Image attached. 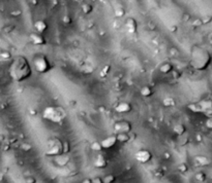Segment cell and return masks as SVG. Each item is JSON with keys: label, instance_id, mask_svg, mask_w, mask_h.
Returning a JSON list of instances; mask_svg holds the SVG:
<instances>
[{"label": "cell", "instance_id": "cb8c5ba5", "mask_svg": "<svg viewBox=\"0 0 212 183\" xmlns=\"http://www.w3.org/2000/svg\"><path fill=\"white\" fill-rule=\"evenodd\" d=\"M103 179V183H114L115 182V176L114 175H112V174H108V175H106L105 177L103 178H102Z\"/></svg>", "mask_w": 212, "mask_h": 183}, {"label": "cell", "instance_id": "74e56055", "mask_svg": "<svg viewBox=\"0 0 212 183\" xmlns=\"http://www.w3.org/2000/svg\"><path fill=\"white\" fill-rule=\"evenodd\" d=\"M31 2H32V4H34V5L38 4V1H31Z\"/></svg>", "mask_w": 212, "mask_h": 183}, {"label": "cell", "instance_id": "e0dca14e", "mask_svg": "<svg viewBox=\"0 0 212 183\" xmlns=\"http://www.w3.org/2000/svg\"><path fill=\"white\" fill-rule=\"evenodd\" d=\"M55 158H56L55 162L59 166V167H64V166H66L69 162V157H66L65 154L59 155V157H56Z\"/></svg>", "mask_w": 212, "mask_h": 183}, {"label": "cell", "instance_id": "7402d4cb", "mask_svg": "<svg viewBox=\"0 0 212 183\" xmlns=\"http://www.w3.org/2000/svg\"><path fill=\"white\" fill-rule=\"evenodd\" d=\"M81 9H82L83 13L89 15V13H91L93 11V6L90 4V3H83V4L81 5Z\"/></svg>", "mask_w": 212, "mask_h": 183}, {"label": "cell", "instance_id": "30bf717a", "mask_svg": "<svg viewBox=\"0 0 212 183\" xmlns=\"http://www.w3.org/2000/svg\"><path fill=\"white\" fill-rule=\"evenodd\" d=\"M29 39H30V41H31L32 45H45L47 43V40H46L45 37H43V35L38 34V33H36V32L30 33Z\"/></svg>", "mask_w": 212, "mask_h": 183}, {"label": "cell", "instance_id": "44dd1931", "mask_svg": "<svg viewBox=\"0 0 212 183\" xmlns=\"http://www.w3.org/2000/svg\"><path fill=\"white\" fill-rule=\"evenodd\" d=\"M163 104L164 107H174L175 105H176V101H175V99L172 97H167L164 99Z\"/></svg>", "mask_w": 212, "mask_h": 183}, {"label": "cell", "instance_id": "9c48e42d", "mask_svg": "<svg viewBox=\"0 0 212 183\" xmlns=\"http://www.w3.org/2000/svg\"><path fill=\"white\" fill-rule=\"evenodd\" d=\"M118 143L117 142V138H116V135H110V136L106 137L103 140L100 141V145H102V148L103 150V149H110L114 147L115 145Z\"/></svg>", "mask_w": 212, "mask_h": 183}, {"label": "cell", "instance_id": "ab89813d", "mask_svg": "<svg viewBox=\"0 0 212 183\" xmlns=\"http://www.w3.org/2000/svg\"><path fill=\"white\" fill-rule=\"evenodd\" d=\"M151 183H155V182H151Z\"/></svg>", "mask_w": 212, "mask_h": 183}, {"label": "cell", "instance_id": "d590c367", "mask_svg": "<svg viewBox=\"0 0 212 183\" xmlns=\"http://www.w3.org/2000/svg\"><path fill=\"white\" fill-rule=\"evenodd\" d=\"M82 183H93V181L91 180V179L86 178V179H84V180L82 181Z\"/></svg>", "mask_w": 212, "mask_h": 183}, {"label": "cell", "instance_id": "603a6c76", "mask_svg": "<svg viewBox=\"0 0 212 183\" xmlns=\"http://www.w3.org/2000/svg\"><path fill=\"white\" fill-rule=\"evenodd\" d=\"M194 178H196V180H197V181H199V182H204V181H206L207 176H206V174H205L204 172H198L197 174L194 175Z\"/></svg>", "mask_w": 212, "mask_h": 183}, {"label": "cell", "instance_id": "836d02e7", "mask_svg": "<svg viewBox=\"0 0 212 183\" xmlns=\"http://www.w3.org/2000/svg\"><path fill=\"white\" fill-rule=\"evenodd\" d=\"M206 127L208 129H211L212 130V120L211 118H208V120H206Z\"/></svg>", "mask_w": 212, "mask_h": 183}, {"label": "cell", "instance_id": "e575fe53", "mask_svg": "<svg viewBox=\"0 0 212 183\" xmlns=\"http://www.w3.org/2000/svg\"><path fill=\"white\" fill-rule=\"evenodd\" d=\"M92 181H93V183H103V179L100 178V177H96V178H94Z\"/></svg>", "mask_w": 212, "mask_h": 183}, {"label": "cell", "instance_id": "52a82bcc", "mask_svg": "<svg viewBox=\"0 0 212 183\" xmlns=\"http://www.w3.org/2000/svg\"><path fill=\"white\" fill-rule=\"evenodd\" d=\"M133 130V124L126 120H121L114 124V131L116 134H129Z\"/></svg>", "mask_w": 212, "mask_h": 183}, {"label": "cell", "instance_id": "ac0fdd59", "mask_svg": "<svg viewBox=\"0 0 212 183\" xmlns=\"http://www.w3.org/2000/svg\"><path fill=\"white\" fill-rule=\"evenodd\" d=\"M173 132L178 136H182V135L185 134L186 132V128L184 124H177L173 127Z\"/></svg>", "mask_w": 212, "mask_h": 183}, {"label": "cell", "instance_id": "f1b7e54d", "mask_svg": "<svg viewBox=\"0 0 212 183\" xmlns=\"http://www.w3.org/2000/svg\"><path fill=\"white\" fill-rule=\"evenodd\" d=\"M0 57L2 58L3 60H9L12 58V54L8 52V50H2L0 53Z\"/></svg>", "mask_w": 212, "mask_h": 183}, {"label": "cell", "instance_id": "4316f807", "mask_svg": "<svg viewBox=\"0 0 212 183\" xmlns=\"http://www.w3.org/2000/svg\"><path fill=\"white\" fill-rule=\"evenodd\" d=\"M178 171H179L180 173H182V174H184V173H186L188 171V166L185 164V162H181L180 165H178Z\"/></svg>", "mask_w": 212, "mask_h": 183}, {"label": "cell", "instance_id": "4fadbf2b", "mask_svg": "<svg viewBox=\"0 0 212 183\" xmlns=\"http://www.w3.org/2000/svg\"><path fill=\"white\" fill-rule=\"evenodd\" d=\"M33 27H34V29L36 30V33H38V34H43L45 32H47V30H48L49 26L48 24H47L43 20H38L34 25H33Z\"/></svg>", "mask_w": 212, "mask_h": 183}, {"label": "cell", "instance_id": "7c38bea8", "mask_svg": "<svg viewBox=\"0 0 212 183\" xmlns=\"http://www.w3.org/2000/svg\"><path fill=\"white\" fill-rule=\"evenodd\" d=\"M133 110L132 104L129 102H120L115 106V111L118 113H129Z\"/></svg>", "mask_w": 212, "mask_h": 183}, {"label": "cell", "instance_id": "ba28073f", "mask_svg": "<svg viewBox=\"0 0 212 183\" xmlns=\"http://www.w3.org/2000/svg\"><path fill=\"white\" fill-rule=\"evenodd\" d=\"M134 158H136L139 162H141V164H147V162H149L151 160H152V153H151V151L149 149L143 148L136 152Z\"/></svg>", "mask_w": 212, "mask_h": 183}, {"label": "cell", "instance_id": "9a60e30c", "mask_svg": "<svg viewBox=\"0 0 212 183\" xmlns=\"http://www.w3.org/2000/svg\"><path fill=\"white\" fill-rule=\"evenodd\" d=\"M194 162H196L197 166L200 167H207L211 164V160L209 157H205V155H197L194 157Z\"/></svg>", "mask_w": 212, "mask_h": 183}, {"label": "cell", "instance_id": "8992f818", "mask_svg": "<svg viewBox=\"0 0 212 183\" xmlns=\"http://www.w3.org/2000/svg\"><path fill=\"white\" fill-rule=\"evenodd\" d=\"M45 154L47 157H59L63 154V140L60 138L53 137L47 141Z\"/></svg>", "mask_w": 212, "mask_h": 183}, {"label": "cell", "instance_id": "6da1fadb", "mask_svg": "<svg viewBox=\"0 0 212 183\" xmlns=\"http://www.w3.org/2000/svg\"><path fill=\"white\" fill-rule=\"evenodd\" d=\"M9 76L17 82H22L32 75V69L28 59L24 56H18L12 61L8 67Z\"/></svg>", "mask_w": 212, "mask_h": 183}, {"label": "cell", "instance_id": "277c9868", "mask_svg": "<svg viewBox=\"0 0 212 183\" xmlns=\"http://www.w3.org/2000/svg\"><path fill=\"white\" fill-rule=\"evenodd\" d=\"M188 109L196 113H203L208 118L212 120V97L205 98L197 103H191L188 105Z\"/></svg>", "mask_w": 212, "mask_h": 183}, {"label": "cell", "instance_id": "7a4b0ae2", "mask_svg": "<svg viewBox=\"0 0 212 183\" xmlns=\"http://www.w3.org/2000/svg\"><path fill=\"white\" fill-rule=\"evenodd\" d=\"M211 63V55L209 52L199 45H194L190 50L189 64L194 70L203 71L208 68Z\"/></svg>", "mask_w": 212, "mask_h": 183}, {"label": "cell", "instance_id": "ffe728a7", "mask_svg": "<svg viewBox=\"0 0 212 183\" xmlns=\"http://www.w3.org/2000/svg\"><path fill=\"white\" fill-rule=\"evenodd\" d=\"M116 138L117 142H119V143H127L132 140L129 134H116Z\"/></svg>", "mask_w": 212, "mask_h": 183}, {"label": "cell", "instance_id": "d4e9b609", "mask_svg": "<svg viewBox=\"0 0 212 183\" xmlns=\"http://www.w3.org/2000/svg\"><path fill=\"white\" fill-rule=\"evenodd\" d=\"M90 148H91V150L93 151H102L103 148H102V145H100V142H93V143H91V146H90Z\"/></svg>", "mask_w": 212, "mask_h": 183}, {"label": "cell", "instance_id": "5b68a950", "mask_svg": "<svg viewBox=\"0 0 212 183\" xmlns=\"http://www.w3.org/2000/svg\"><path fill=\"white\" fill-rule=\"evenodd\" d=\"M32 65L36 72H38L40 74L48 73L49 71H51L53 68L51 61L49 60V58L46 55H43V54H38V55L33 57Z\"/></svg>", "mask_w": 212, "mask_h": 183}, {"label": "cell", "instance_id": "484cf974", "mask_svg": "<svg viewBox=\"0 0 212 183\" xmlns=\"http://www.w3.org/2000/svg\"><path fill=\"white\" fill-rule=\"evenodd\" d=\"M114 15H115L116 18H122V16L125 15V11H124V8H122V7H118L115 9Z\"/></svg>", "mask_w": 212, "mask_h": 183}, {"label": "cell", "instance_id": "d6a6232c", "mask_svg": "<svg viewBox=\"0 0 212 183\" xmlns=\"http://www.w3.org/2000/svg\"><path fill=\"white\" fill-rule=\"evenodd\" d=\"M202 24H203V23H202V20H201V19H197L196 21H194V22L193 23V25H194V27H199V26L202 25Z\"/></svg>", "mask_w": 212, "mask_h": 183}, {"label": "cell", "instance_id": "d6986e66", "mask_svg": "<svg viewBox=\"0 0 212 183\" xmlns=\"http://www.w3.org/2000/svg\"><path fill=\"white\" fill-rule=\"evenodd\" d=\"M140 94L142 95L143 97L149 98V97H151L153 95V89L150 86H144V87H141Z\"/></svg>", "mask_w": 212, "mask_h": 183}, {"label": "cell", "instance_id": "f35d334b", "mask_svg": "<svg viewBox=\"0 0 212 183\" xmlns=\"http://www.w3.org/2000/svg\"><path fill=\"white\" fill-rule=\"evenodd\" d=\"M211 45H212V39H211Z\"/></svg>", "mask_w": 212, "mask_h": 183}, {"label": "cell", "instance_id": "1f68e13d", "mask_svg": "<svg viewBox=\"0 0 212 183\" xmlns=\"http://www.w3.org/2000/svg\"><path fill=\"white\" fill-rule=\"evenodd\" d=\"M62 22L64 23V24H70V23H72V20H70L69 16H64L62 18Z\"/></svg>", "mask_w": 212, "mask_h": 183}, {"label": "cell", "instance_id": "8fae6325", "mask_svg": "<svg viewBox=\"0 0 212 183\" xmlns=\"http://www.w3.org/2000/svg\"><path fill=\"white\" fill-rule=\"evenodd\" d=\"M124 26H125L126 30L129 31V33L130 34H134L138 31V22L137 20L130 16V18H127L125 20V23H124Z\"/></svg>", "mask_w": 212, "mask_h": 183}, {"label": "cell", "instance_id": "5bb4252c", "mask_svg": "<svg viewBox=\"0 0 212 183\" xmlns=\"http://www.w3.org/2000/svg\"><path fill=\"white\" fill-rule=\"evenodd\" d=\"M108 165V161L107 158L103 157V154H97V157H95V160H94V167L97 168V169H103L106 168Z\"/></svg>", "mask_w": 212, "mask_h": 183}, {"label": "cell", "instance_id": "f546056e", "mask_svg": "<svg viewBox=\"0 0 212 183\" xmlns=\"http://www.w3.org/2000/svg\"><path fill=\"white\" fill-rule=\"evenodd\" d=\"M25 183H36V179L33 176H26L24 178Z\"/></svg>", "mask_w": 212, "mask_h": 183}, {"label": "cell", "instance_id": "4dcf8cb0", "mask_svg": "<svg viewBox=\"0 0 212 183\" xmlns=\"http://www.w3.org/2000/svg\"><path fill=\"white\" fill-rule=\"evenodd\" d=\"M201 20H202V23H203V24H208V23H210L212 21V16H204V18L201 19Z\"/></svg>", "mask_w": 212, "mask_h": 183}, {"label": "cell", "instance_id": "2e32d148", "mask_svg": "<svg viewBox=\"0 0 212 183\" xmlns=\"http://www.w3.org/2000/svg\"><path fill=\"white\" fill-rule=\"evenodd\" d=\"M159 72L163 74H169L173 71V65L170 62H164L159 66Z\"/></svg>", "mask_w": 212, "mask_h": 183}, {"label": "cell", "instance_id": "8d00e7d4", "mask_svg": "<svg viewBox=\"0 0 212 183\" xmlns=\"http://www.w3.org/2000/svg\"><path fill=\"white\" fill-rule=\"evenodd\" d=\"M198 140H199V141H202V136H200V135H198Z\"/></svg>", "mask_w": 212, "mask_h": 183}, {"label": "cell", "instance_id": "83f0119b", "mask_svg": "<svg viewBox=\"0 0 212 183\" xmlns=\"http://www.w3.org/2000/svg\"><path fill=\"white\" fill-rule=\"evenodd\" d=\"M70 151V144L68 141L66 140H63V154H66L68 153Z\"/></svg>", "mask_w": 212, "mask_h": 183}, {"label": "cell", "instance_id": "3957f363", "mask_svg": "<svg viewBox=\"0 0 212 183\" xmlns=\"http://www.w3.org/2000/svg\"><path fill=\"white\" fill-rule=\"evenodd\" d=\"M43 117L53 124H61L66 117V113L62 107L48 106L43 111Z\"/></svg>", "mask_w": 212, "mask_h": 183}]
</instances>
